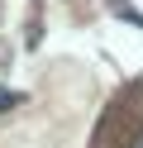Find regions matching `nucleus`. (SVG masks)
I'll use <instances>...</instances> for the list:
<instances>
[{
    "label": "nucleus",
    "mask_w": 143,
    "mask_h": 148,
    "mask_svg": "<svg viewBox=\"0 0 143 148\" xmlns=\"http://www.w3.org/2000/svg\"><path fill=\"white\" fill-rule=\"evenodd\" d=\"M5 105H14V96H10V91H0V110H5Z\"/></svg>",
    "instance_id": "f257e3e1"
},
{
    "label": "nucleus",
    "mask_w": 143,
    "mask_h": 148,
    "mask_svg": "<svg viewBox=\"0 0 143 148\" xmlns=\"http://www.w3.org/2000/svg\"><path fill=\"white\" fill-rule=\"evenodd\" d=\"M133 148H143V138H138V143H133Z\"/></svg>",
    "instance_id": "f03ea898"
}]
</instances>
